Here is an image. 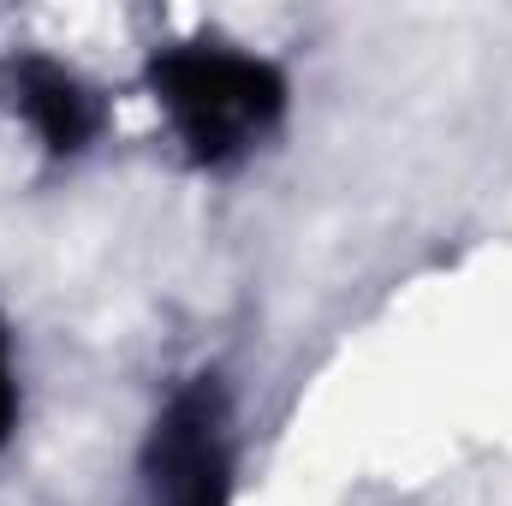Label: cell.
<instances>
[{
  "mask_svg": "<svg viewBox=\"0 0 512 506\" xmlns=\"http://www.w3.org/2000/svg\"><path fill=\"white\" fill-rule=\"evenodd\" d=\"M0 102L12 120H24L48 155H84L102 131V96L48 54H6L0 60Z\"/></svg>",
  "mask_w": 512,
  "mask_h": 506,
  "instance_id": "3957f363",
  "label": "cell"
},
{
  "mask_svg": "<svg viewBox=\"0 0 512 506\" xmlns=\"http://www.w3.org/2000/svg\"><path fill=\"white\" fill-rule=\"evenodd\" d=\"M149 506H233V411L215 376L185 381L143 447Z\"/></svg>",
  "mask_w": 512,
  "mask_h": 506,
  "instance_id": "7a4b0ae2",
  "label": "cell"
},
{
  "mask_svg": "<svg viewBox=\"0 0 512 506\" xmlns=\"http://www.w3.org/2000/svg\"><path fill=\"white\" fill-rule=\"evenodd\" d=\"M12 423H18V381H12V340L0 322V447L12 441Z\"/></svg>",
  "mask_w": 512,
  "mask_h": 506,
  "instance_id": "277c9868",
  "label": "cell"
},
{
  "mask_svg": "<svg viewBox=\"0 0 512 506\" xmlns=\"http://www.w3.org/2000/svg\"><path fill=\"white\" fill-rule=\"evenodd\" d=\"M143 84L191 167L227 173L251 155L268 131L286 120V72L262 54H245L233 42L197 36L155 48L143 66Z\"/></svg>",
  "mask_w": 512,
  "mask_h": 506,
  "instance_id": "6da1fadb",
  "label": "cell"
}]
</instances>
